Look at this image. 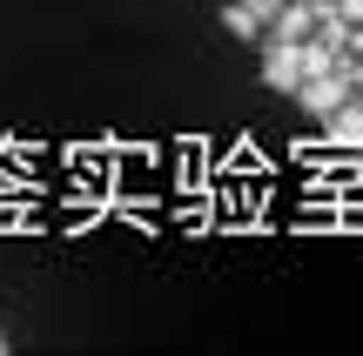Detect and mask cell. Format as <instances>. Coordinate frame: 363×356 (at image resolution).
Here are the masks:
<instances>
[{
	"mask_svg": "<svg viewBox=\"0 0 363 356\" xmlns=\"http://www.w3.org/2000/svg\"><path fill=\"white\" fill-rule=\"evenodd\" d=\"M337 13H343L350 27H363V0H337Z\"/></svg>",
	"mask_w": 363,
	"mask_h": 356,
	"instance_id": "obj_5",
	"label": "cell"
},
{
	"mask_svg": "<svg viewBox=\"0 0 363 356\" xmlns=\"http://www.w3.org/2000/svg\"><path fill=\"white\" fill-rule=\"evenodd\" d=\"M262 81H269V88L276 94H289V88H296V81H303V54H296V40H262Z\"/></svg>",
	"mask_w": 363,
	"mask_h": 356,
	"instance_id": "obj_2",
	"label": "cell"
},
{
	"mask_svg": "<svg viewBox=\"0 0 363 356\" xmlns=\"http://www.w3.org/2000/svg\"><path fill=\"white\" fill-rule=\"evenodd\" d=\"M357 54H363V27H357Z\"/></svg>",
	"mask_w": 363,
	"mask_h": 356,
	"instance_id": "obj_7",
	"label": "cell"
},
{
	"mask_svg": "<svg viewBox=\"0 0 363 356\" xmlns=\"http://www.w3.org/2000/svg\"><path fill=\"white\" fill-rule=\"evenodd\" d=\"M323 134H330V148H350V155H363V101H357V94L337 108V115H323Z\"/></svg>",
	"mask_w": 363,
	"mask_h": 356,
	"instance_id": "obj_3",
	"label": "cell"
},
{
	"mask_svg": "<svg viewBox=\"0 0 363 356\" xmlns=\"http://www.w3.org/2000/svg\"><path fill=\"white\" fill-rule=\"evenodd\" d=\"M343 74H350V88H363V54H350V61H343Z\"/></svg>",
	"mask_w": 363,
	"mask_h": 356,
	"instance_id": "obj_6",
	"label": "cell"
},
{
	"mask_svg": "<svg viewBox=\"0 0 363 356\" xmlns=\"http://www.w3.org/2000/svg\"><path fill=\"white\" fill-rule=\"evenodd\" d=\"M222 27H229V34H242V40H262V34H269V27H262V13L249 7V0H222Z\"/></svg>",
	"mask_w": 363,
	"mask_h": 356,
	"instance_id": "obj_4",
	"label": "cell"
},
{
	"mask_svg": "<svg viewBox=\"0 0 363 356\" xmlns=\"http://www.w3.org/2000/svg\"><path fill=\"white\" fill-rule=\"evenodd\" d=\"M289 94H296V101L310 108L316 121H323V115H337V108L350 101L357 88H350V74H343V67H337V74H303V81H296V88H289Z\"/></svg>",
	"mask_w": 363,
	"mask_h": 356,
	"instance_id": "obj_1",
	"label": "cell"
}]
</instances>
